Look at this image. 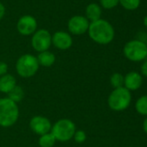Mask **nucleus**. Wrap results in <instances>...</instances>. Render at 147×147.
<instances>
[{
	"mask_svg": "<svg viewBox=\"0 0 147 147\" xmlns=\"http://www.w3.org/2000/svg\"><path fill=\"white\" fill-rule=\"evenodd\" d=\"M88 33L94 42L101 45L109 44L113 41L115 35L114 28L112 24L101 18L90 22Z\"/></svg>",
	"mask_w": 147,
	"mask_h": 147,
	"instance_id": "f257e3e1",
	"label": "nucleus"
},
{
	"mask_svg": "<svg viewBox=\"0 0 147 147\" xmlns=\"http://www.w3.org/2000/svg\"><path fill=\"white\" fill-rule=\"evenodd\" d=\"M19 111L15 102L9 98L0 99V126L8 127L15 124Z\"/></svg>",
	"mask_w": 147,
	"mask_h": 147,
	"instance_id": "f03ea898",
	"label": "nucleus"
},
{
	"mask_svg": "<svg viewBox=\"0 0 147 147\" xmlns=\"http://www.w3.org/2000/svg\"><path fill=\"white\" fill-rule=\"evenodd\" d=\"M132 96L130 90L125 87L114 89L108 98L109 107L115 111H122L128 108L131 103Z\"/></svg>",
	"mask_w": 147,
	"mask_h": 147,
	"instance_id": "7ed1b4c3",
	"label": "nucleus"
},
{
	"mask_svg": "<svg viewBox=\"0 0 147 147\" xmlns=\"http://www.w3.org/2000/svg\"><path fill=\"white\" fill-rule=\"evenodd\" d=\"M39 68L37 59L32 54H23L16 64V69L19 76L23 78H29L34 76Z\"/></svg>",
	"mask_w": 147,
	"mask_h": 147,
	"instance_id": "20e7f679",
	"label": "nucleus"
},
{
	"mask_svg": "<svg viewBox=\"0 0 147 147\" xmlns=\"http://www.w3.org/2000/svg\"><path fill=\"white\" fill-rule=\"evenodd\" d=\"M123 52L129 60L139 62L147 57L146 44L139 40H133L125 45Z\"/></svg>",
	"mask_w": 147,
	"mask_h": 147,
	"instance_id": "39448f33",
	"label": "nucleus"
},
{
	"mask_svg": "<svg viewBox=\"0 0 147 147\" xmlns=\"http://www.w3.org/2000/svg\"><path fill=\"white\" fill-rule=\"evenodd\" d=\"M75 133V125L68 119L59 120L52 127L51 134L59 141L69 140Z\"/></svg>",
	"mask_w": 147,
	"mask_h": 147,
	"instance_id": "423d86ee",
	"label": "nucleus"
},
{
	"mask_svg": "<svg viewBox=\"0 0 147 147\" xmlns=\"http://www.w3.org/2000/svg\"><path fill=\"white\" fill-rule=\"evenodd\" d=\"M52 44V35L47 29H39L36 30L31 38V45L32 47L39 52L48 51Z\"/></svg>",
	"mask_w": 147,
	"mask_h": 147,
	"instance_id": "0eeeda50",
	"label": "nucleus"
},
{
	"mask_svg": "<svg viewBox=\"0 0 147 147\" xmlns=\"http://www.w3.org/2000/svg\"><path fill=\"white\" fill-rule=\"evenodd\" d=\"M90 22L83 16H74L68 22V31L75 35H81L88 32Z\"/></svg>",
	"mask_w": 147,
	"mask_h": 147,
	"instance_id": "6e6552de",
	"label": "nucleus"
},
{
	"mask_svg": "<svg viewBox=\"0 0 147 147\" xmlns=\"http://www.w3.org/2000/svg\"><path fill=\"white\" fill-rule=\"evenodd\" d=\"M16 28L18 33L22 35H31L37 29L36 19L30 15H24L18 19L16 23Z\"/></svg>",
	"mask_w": 147,
	"mask_h": 147,
	"instance_id": "1a4fd4ad",
	"label": "nucleus"
},
{
	"mask_svg": "<svg viewBox=\"0 0 147 147\" xmlns=\"http://www.w3.org/2000/svg\"><path fill=\"white\" fill-rule=\"evenodd\" d=\"M29 127L33 132L39 135L48 134L51 129V123L49 120L42 116H35L30 120Z\"/></svg>",
	"mask_w": 147,
	"mask_h": 147,
	"instance_id": "9d476101",
	"label": "nucleus"
},
{
	"mask_svg": "<svg viewBox=\"0 0 147 147\" xmlns=\"http://www.w3.org/2000/svg\"><path fill=\"white\" fill-rule=\"evenodd\" d=\"M52 44L60 50H67L72 47L73 39L70 34L64 31H57L52 35Z\"/></svg>",
	"mask_w": 147,
	"mask_h": 147,
	"instance_id": "9b49d317",
	"label": "nucleus"
},
{
	"mask_svg": "<svg viewBox=\"0 0 147 147\" xmlns=\"http://www.w3.org/2000/svg\"><path fill=\"white\" fill-rule=\"evenodd\" d=\"M142 84V76L136 71H131L124 77V85L128 90H136L141 87Z\"/></svg>",
	"mask_w": 147,
	"mask_h": 147,
	"instance_id": "f8f14e48",
	"label": "nucleus"
},
{
	"mask_svg": "<svg viewBox=\"0 0 147 147\" xmlns=\"http://www.w3.org/2000/svg\"><path fill=\"white\" fill-rule=\"evenodd\" d=\"M101 14H102L101 7L98 3H91L86 8V17L90 22L101 19Z\"/></svg>",
	"mask_w": 147,
	"mask_h": 147,
	"instance_id": "ddd939ff",
	"label": "nucleus"
},
{
	"mask_svg": "<svg viewBox=\"0 0 147 147\" xmlns=\"http://www.w3.org/2000/svg\"><path fill=\"white\" fill-rule=\"evenodd\" d=\"M16 86V79L10 74H5L0 78V91L9 93Z\"/></svg>",
	"mask_w": 147,
	"mask_h": 147,
	"instance_id": "4468645a",
	"label": "nucleus"
},
{
	"mask_svg": "<svg viewBox=\"0 0 147 147\" xmlns=\"http://www.w3.org/2000/svg\"><path fill=\"white\" fill-rule=\"evenodd\" d=\"M36 59H37L38 64L42 66H45V67L51 66L55 61V54L49 51H44V52L39 53Z\"/></svg>",
	"mask_w": 147,
	"mask_h": 147,
	"instance_id": "2eb2a0df",
	"label": "nucleus"
},
{
	"mask_svg": "<svg viewBox=\"0 0 147 147\" xmlns=\"http://www.w3.org/2000/svg\"><path fill=\"white\" fill-rule=\"evenodd\" d=\"M55 138L52 134H46L41 136L39 140V145L41 147H52L55 145Z\"/></svg>",
	"mask_w": 147,
	"mask_h": 147,
	"instance_id": "dca6fc26",
	"label": "nucleus"
},
{
	"mask_svg": "<svg viewBox=\"0 0 147 147\" xmlns=\"http://www.w3.org/2000/svg\"><path fill=\"white\" fill-rule=\"evenodd\" d=\"M135 108L139 114L147 116V95L139 97L137 100Z\"/></svg>",
	"mask_w": 147,
	"mask_h": 147,
	"instance_id": "f3484780",
	"label": "nucleus"
},
{
	"mask_svg": "<svg viewBox=\"0 0 147 147\" xmlns=\"http://www.w3.org/2000/svg\"><path fill=\"white\" fill-rule=\"evenodd\" d=\"M9 99H10L11 101L16 102H19L23 99V89L20 87V86H15L9 93Z\"/></svg>",
	"mask_w": 147,
	"mask_h": 147,
	"instance_id": "a211bd4d",
	"label": "nucleus"
},
{
	"mask_svg": "<svg viewBox=\"0 0 147 147\" xmlns=\"http://www.w3.org/2000/svg\"><path fill=\"white\" fill-rule=\"evenodd\" d=\"M110 82H111L112 86L114 89L123 87V85H124V77H123L122 74L116 72V73L112 75V77L110 78Z\"/></svg>",
	"mask_w": 147,
	"mask_h": 147,
	"instance_id": "6ab92c4d",
	"label": "nucleus"
},
{
	"mask_svg": "<svg viewBox=\"0 0 147 147\" xmlns=\"http://www.w3.org/2000/svg\"><path fill=\"white\" fill-rule=\"evenodd\" d=\"M141 0H120V3L128 10H134L140 5Z\"/></svg>",
	"mask_w": 147,
	"mask_h": 147,
	"instance_id": "aec40b11",
	"label": "nucleus"
},
{
	"mask_svg": "<svg viewBox=\"0 0 147 147\" xmlns=\"http://www.w3.org/2000/svg\"><path fill=\"white\" fill-rule=\"evenodd\" d=\"M101 5L106 9H111L120 3V0H100Z\"/></svg>",
	"mask_w": 147,
	"mask_h": 147,
	"instance_id": "412c9836",
	"label": "nucleus"
},
{
	"mask_svg": "<svg viewBox=\"0 0 147 147\" xmlns=\"http://www.w3.org/2000/svg\"><path fill=\"white\" fill-rule=\"evenodd\" d=\"M74 136H75V140L77 143H82L86 140V134L81 130L75 132Z\"/></svg>",
	"mask_w": 147,
	"mask_h": 147,
	"instance_id": "4be33fe9",
	"label": "nucleus"
},
{
	"mask_svg": "<svg viewBox=\"0 0 147 147\" xmlns=\"http://www.w3.org/2000/svg\"><path fill=\"white\" fill-rule=\"evenodd\" d=\"M8 71V65L5 62H2L0 61V77L3 76L6 74Z\"/></svg>",
	"mask_w": 147,
	"mask_h": 147,
	"instance_id": "5701e85b",
	"label": "nucleus"
},
{
	"mask_svg": "<svg viewBox=\"0 0 147 147\" xmlns=\"http://www.w3.org/2000/svg\"><path fill=\"white\" fill-rule=\"evenodd\" d=\"M4 14H5V7L4 5L0 2V21L3 19V17L4 16Z\"/></svg>",
	"mask_w": 147,
	"mask_h": 147,
	"instance_id": "b1692460",
	"label": "nucleus"
},
{
	"mask_svg": "<svg viewBox=\"0 0 147 147\" xmlns=\"http://www.w3.org/2000/svg\"><path fill=\"white\" fill-rule=\"evenodd\" d=\"M141 73L147 77V61H146L142 65H141Z\"/></svg>",
	"mask_w": 147,
	"mask_h": 147,
	"instance_id": "393cba45",
	"label": "nucleus"
},
{
	"mask_svg": "<svg viewBox=\"0 0 147 147\" xmlns=\"http://www.w3.org/2000/svg\"><path fill=\"white\" fill-rule=\"evenodd\" d=\"M143 128H144V131L147 134V117L146 119L145 120L144 123H143Z\"/></svg>",
	"mask_w": 147,
	"mask_h": 147,
	"instance_id": "a878e982",
	"label": "nucleus"
},
{
	"mask_svg": "<svg viewBox=\"0 0 147 147\" xmlns=\"http://www.w3.org/2000/svg\"><path fill=\"white\" fill-rule=\"evenodd\" d=\"M144 25L147 28V16H146V17L144 18Z\"/></svg>",
	"mask_w": 147,
	"mask_h": 147,
	"instance_id": "bb28decb",
	"label": "nucleus"
},
{
	"mask_svg": "<svg viewBox=\"0 0 147 147\" xmlns=\"http://www.w3.org/2000/svg\"><path fill=\"white\" fill-rule=\"evenodd\" d=\"M146 47H147V40H146Z\"/></svg>",
	"mask_w": 147,
	"mask_h": 147,
	"instance_id": "cd10ccee",
	"label": "nucleus"
}]
</instances>
